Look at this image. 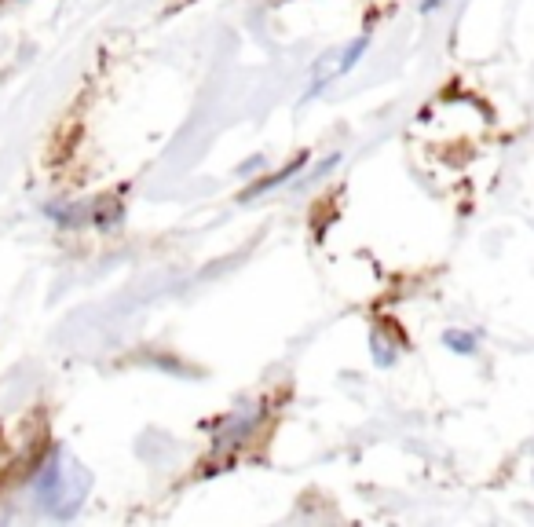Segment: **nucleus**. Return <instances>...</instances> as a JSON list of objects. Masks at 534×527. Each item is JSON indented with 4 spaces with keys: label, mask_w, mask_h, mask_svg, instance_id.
<instances>
[{
    "label": "nucleus",
    "mask_w": 534,
    "mask_h": 527,
    "mask_svg": "<svg viewBox=\"0 0 534 527\" xmlns=\"http://www.w3.org/2000/svg\"><path fill=\"white\" fill-rule=\"evenodd\" d=\"M443 4H447V0H421V4H417V11H421V15H432V11H439Z\"/></svg>",
    "instance_id": "9"
},
{
    "label": "nucleus",
    "mask_w": 534,
    "mask_h": 527,
    "mask_svg": "<svg viewBox=\"0 0 534 527\" xmlns=\"http://www.w3.org/2000/svg\"><path fill=\"white\" fill-rule=\"evenodd\" d=\"M260 421H264V407H242L235 414H227L220 421V429L213 436V451L224 454V451H238V447H246L253 440V432L260 429Z\"/></svg>",
    "instance_id": "2"
},
{
    "label": "nucleus",
    "mask_w": 534,
    "mask_h": 527,
    "mask_svg": "<svg viewBox=\"0 0 534 527\" xmlns=\"http://www.w3.org/2000/svg\"><path fill=\"white\" fill-rule=\"evenodd\" d=\"M81 495H85V476L70 484V469H63V454L55 451L52 462L44 465L41 476H37V498L41 506L55 517H70L77 506H81Z\"/></svg>",
    "instance_id": "1"
},
{
    "label": "nucleus",
    "mask_w": 534,
    "mask_h": 527,
    "mask_svg": "<svg viewBox=\"0 0 534 527\" xmlns=\"http://www.w3.org/2000/svg\"><path fill=\"white\" fill-rule=\"evenodd\" d=\"M264 162H267L264 154H257V158H249V162L242 165V169H238V176H253V173H257V169H264Z\"/></svg>",
    "instance_id": "8"
},
{
    "label": "nucleus",
    "mask_w": 534,
    "mask_h": 527,
    "mask_svg": "<svg viewBox=\"0 0 534 527\" xmlns=\"http://www.w3.org/2000/svg\"><path fill=\"white\" fill-rule=\"evenodd\" d=\"M370 352H374V366H381V370L396 366V359H399V355H396V345H388V341H385L381 334H377V330L370 334Z\"/></svg>",
    "instance_id": "6"
},
{
    "label": "nucleus",
    "mask_w": 534,
    "mask_h": 527,
    "mask_svg": "<svg viewBox=\"0 0 534 527\" xmlns=\"http://www.w3.org/2000/svg\"><path fill=\"white\" fill-rule=\"evenodd\" d=\"M443 345L454 355H476V334H469V330H447Z\"/></svg>",
    "instance_id": "5"
},
{
    "label": "nucleus",
    "mask_w": 534,
    "mask_h": 527,
    "mask_svg": "<svg viewBox=\"0 0 534 527\" xmlns=\"http://www.w3.org/2000/svg\"><path fill=\"white\" fill-rule=\"evenodd\" d=\"M308 162H311L308 154H297V158H293V162H289L286 169H278V173H267L264 180H253V183H249L238 202L246 205V202H253V198H260V194L275 191V187H286V183H293V176L304 173V165H308Z\"/></svg>",
    "instance_id": "3"
},
{
    "label": "nucleus",
    "mask_w": 534,
    "mask_h": 527,
    "mask_svg": "<svg viewBox=\"0 0 534 527\" xmlns=\"http://www.w3.org/2000/svg\"><path fill=\"white\" fill-rule=\"evenodd\" d=\"M99 227H110V224H118L121 220V205L118 202H103V205H96V216H92Z\"/></svg>",
    "instance_id": "7"
},
{
    "label": "nucleus",
    "mask_w": 534,
    "mask_h": 527,
    "mask_svg": "<svg viewBox=\"0 0 534 527\" xmlns=\"http://www.w3.org/2000/svg\"><path fill=\"white\" fill-rule=\"evenodd\" d=\"M366 48H370V37H366V33H363V37H352V41L344 44V52L333 55L337 63L330 66V74L333 77H344L348 70H355V63H359V59L366 55Z\"/></svg>",
    "instance_id": "4"
}]
</instances>
